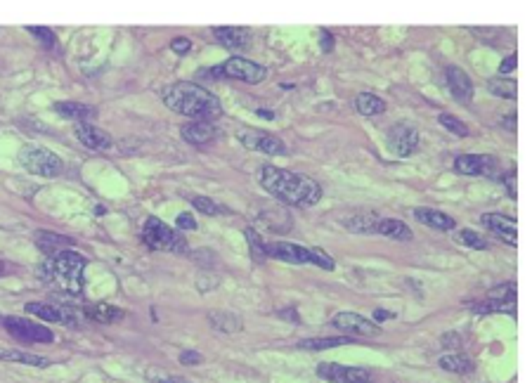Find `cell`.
<instances>
[{
	"label": "cell",
	"mask_w": 532,
	"mask_h": 383,
	"mask_svg": "<svg viewBox=\"0 0 532 383\" xmlns=\"http://www.w3.org/2000/svg\"><path fill=\"white\" fill-rule=\"evenodd\" d=\"M258 182L274 199L291 206H315L322 199V187L313 178L277 169V166H260Z\"/></svg>",
	"instance_id": "cell-1"
},
{
	"label": "cell",
	"mask_w": 532,
	"mask_h": 383,
	"mask_svg": "<svg viewBox=\"0 0 532 383\" xmlns=\"http://www.w3.org/2000/svg\"><path fill=\"white\" fill-rule=\"evenodd\" d=\"M164 104L173 111L182 114V116L199 118V121H211L213 116L220 114L218 100H215L206 88L189 81L171 86L169 91L164 93Z\"/></svg>",
	"instance_id": "cell-2"
},
{
	"label": "cell",
	"mask_w": 532,
	"mask_h": 383,
	"mask_svg": "<svg viewBox=\"0 0 532 383\" xmlns=\"http://www.w3.org/2000/svg\"><path fill=\"white\" fill-rule=\"evenodd\" d=\"M45 274L55 282H62L71 293L81 291L83 282V270H86V258L76 251H59L57 256H52L45 263Z\"/></svg>",
	"instance_id": "cell-3"
},
{
	"label": "cell",
	"mask_w": 532,
	"mask_h": 383,
	"mask_svg": "<svg viewBox=\"0 0 532 383\" xmlns=\"http://www.w3.org/2000/svg\"><path fill=\"white\" fill-rule=\"evenodd\" d=\"M265 253L267 258H274V260L296 263V265L310 263V265H318L322 270H334V258L322 249H310V247H301V244H291V242H272V244H265Z\"/></svg>",
	"instance_id": "cell-4"
},
{
	"label": "cell",
	"mask_w": 532,
	"mask_h": 383,
	"mask_svg": "<svg viewBox=\"0 0 532 383\" xmlns=\"http://www.w3.org/2000/svg\"><path fill=\"white\" fill-rule=\"evenodd\" d=\"M142 239L152 251H169V253H185L187 251V242L180 232L171 230L159 218H147L145 227H142Z\"/></svg>",
	"instance_id": "cell-5"
},
{
	"label": "cell",
	"mask_w": 532,
	"mask_h": 383,
	"mask_svg": "<svg viewBox=\"0 0 532 383\" xmlns=\"http://www.w3.org/2000/svg\"><path fill=\"white\" fill-rule=\"evenodd\" d=\"M19 164L33 175L40 178H57L62 175L64 164L55 152L45 147H24L19 152Z\"/></svg>",
	"instance_id": "cell-6"
},
{
	"label": "cell",
	"mask_w": 532,
	"mask_h": 383,
	"mask_svg": "<svg viewBox=\"0 0 532 383\" xmlns=\"http://www.w3.org/2000/svg\"><path fill=\"white\" fill-rule=\"evenodd\" d=\"M218 76L220 79H237V81H244V83H256L265 81V67L256 62H249L244 57H230L223 67H218Z\"/></svg>",
	"instance_id": "cell-7"
},
{
	"label": "cell",
	"mask_w": 532,
	"mask_h": 383,
	"mask_svg": "<svg viewBox=\"0 0 532 383\" xmlns=\"http://www.w3.org/2000/svg\"><path fill=\"white\" fill-rule=\"evenodd\" d=\"M318 376L329 383H372L374 374L364 367H345L336 362H322L318 367Z\"/></svg>",
	"instance_id": "cell-8"
},
{
	"label": "cell",
	"mask_w": 532,
	"mask_h": 383,
	"mask_svg": "<svg viewBox=\"0 0 532 383\" xmlns=\"http://www.w3.org/2000/svg\"><path fill=\"white\" fill-rule=\"evenodd\" d=\"M3 325L10 336L24 341V343H52V338H55L47 327H38L29 320H22V317H3Z\"/></svg>",
	"instance_id": "cell-9"
},
{
	"label": "cell",
	"mask_w": 532,
	"mask_h": 383,
	"mask_svg": "<svg viewBox=\"0 0 532 383\" xmlns=\"http://www.w3.org/2000/svg\"><path fill=\"white\" fill-rule=\"evenodd\" d=\"M331 327H336L343 336H357V338H372V336H379L381 334V327H376L372 320L362 315H355V313H338L336 317L331 320Z\"/></svg>",
	"instance_id": "cell-10"
},
{
	"label": "cell",
	"mask_w": 532,
	"mask_h": 383,
	"mask_svg": "<svg viewBox=\"0 0 532 383\" xmlns=\"http://www.w3.org/2000/svg\"><path fill=\"white\" fill-rule=\"evenodd\" d=\"M239 142L251 149H256V152H263L265 157H279V154H286V145L279 140V137H274L270 133H263V130H256V128L239 130Z\"/></svg>",
	"instance_id": "cell-11"
},
{
	"label": "cell",
	"mask_w": 532,
	"mask_h": 383,
	"mask_svg": "<svg viewBox=\"0 0 532 383\" xmlns=\"http://www.w3.org/2000/svg\"><path fill=\"white\" fill-rule=\"evenodd\" d=\"M388 147H391V152L396 154V157H409V154L416 152V147H419V133H416V128H412V125H393L391 130H388Z\"/></svg>",
	"instance_id": "cell-12"
},
{
	"label": "cell",
	"mask_w": 532,
	"mask_h": 383,
	"mask_svg": "<svg viewBox=\"0 0 532 383\" xmlns=\"http://www.w3.org/2000/svg\"><path fill=\"white\" fill-rule=\"evenodd\" d=\"M454 171L459 175H492L497 171V161L485 154H462L454 159Z\"/></svg>",
	"instance_id": "cell-13"
},
{
	"label": "cell",
	"mask_w": 532,
	"mask_h": 383,
	"mask_svg": "<svg viewBox=\"0 0 532 383\" xmlns=\"http://www.w3.org/2000/svg\"><path fill=\"white\" fill-rule=\"evenodd\" d=\"M483 225H485L494 237H499L504 244H511V247H516L518 244L516 220L506 218V215H501V213H485L483 215Z\"/></svg>",
	"instance_id": "cell-14"
},
{
	"label": "cell",
	"mask_w": 532,
	"mask_h": 383,
	"mask_svg": "<svg viewBox=\"0 0 532 383\" xmlns=\"http://www.w3.org/2000/svg\"><path fill=\"white\" fill-rule=\"evenodd\" d=\"M74 133L79 137L81 145H86L88 149H95V152H104V149H109L114 145L111 135L93 123H76Z\"/></svg>",
	"instance_id": "cell-15"
},
{
	"label": "cell",
	"mask_w": 532,
	"mask_h": 383,
	"mask_svg": "<svg viewBox=\"0 0 532 383\" xmlns=\"http://www.w3.org/2000/svg\"><path fill=\"white\" fill-rule=\"evenodd\" d=\"M445 81H447V88H450V93L454 95V100L469 102L471 97H474V93H476L474 81L469 79V74H466L464 69L447 67L445 69Z\"/></svg>",
	"instance_id": "cell-16"
},
{
	"label": "cell",
	"mask_w": 532,
	"mask_h": 383,
	"mask_svg": "<svg viewBox=\"0 0 532 383\" xmlns=\"http://www.w3.org/2000/svg\"><path fill=\"white\" fill-rule=\"evenodd\" d=\"M55 111H57L62 118H67V121H76V123H88L91 118L97 116L95 107H88V104H83V102H74V100L57 102V104H55Z\"/></svg>",
	"instance_id": "cell-17"
},
{
	"label": "cell",
	"mask_w": 532,
	"mask_h": 383,
	"mask_svg": "<svg viewBox=\"0 0 532 383\" xmlns=\"http://www.w3.org/2000/svg\"><path fill=\"white\" fill-rule=\"evenodd\" d=\"M180 135L189 145H208L215 137V125L211 121H192L180 128Z\"/></svg>",
	"instance_id": "cell-18"
},
{
	"label": "cell",
	"mask_w": 532,
	"mask_h": 383,
	"mask_svg": "<svg viewBox=\"0 0 532 383\" xmlns=\"http://www.w3.org/2000/svg\"><path fill=\"white\" fill-rule=\"evenodd\" d=\"M213 36L218 38V43H223L230 50H242V47L249 45V29L244 26H218L213 29Z\"/></svg>",
	"instance_id": "cell-19"
},
{
	"label": "cell",
	"mask_w": 532,
	"mask_h": 383,
	"mask_svg": "<svg viewBox=\"0 0 532 383\" xmlns=\"http://www.w3.org/2000/svg\"><path fill=\"white\" fill-rule=\"evenodd\" d=\"M83 315L93 322H100V325H114V322H121L125 313L116 305H109V303H95V305H86L83 308Z\"/></svg>",
	"instance_id": "cell-20"
},
{
	"label": "cell",
	"mask_w": 532,
	"mask_h": 383,
	"mask_svg": "<svg viewBox=\"0 0 532 383\" xmlns=\"http://www.w3.org/2000/svg\"><path fill=\"white\" fill-rule=\"evenodd\" d=\"M414 218L419 220V223L433 227V230H440V232H450L457 227V223H454L452 215L442 213V211H435V208H414Z\"/></svg>",
	"instance_id": "cell-21"
},
{
	"label": "cell",
	"mask_w": 532,
	"mask_h": 383,
	"mask_svg": "<svg viewBox=\"0 0 532 383\" xmlns=\"http://www.w3.org/2000/svg\"><path fill=\"white\" fill-rule=\"evenodd\" d=\"M374 232H379V235H384L388 239H396V242H409V239L414 237V232L409 230L407 223H402V220H393V218L376 220Z\"/></svg>",
	"instance_id": "cell-22"
},
{
	"label": "cell",
	"mask_w": 532,
	"mask_h": 383,
	"mask_svg": "<svg viewBox=\"0 0 532 383\" xmlns=\"http://www.w3.org/2000/svg\"><path fill=\"white\" fill-rule=\"evenodd\" d=\"M0 360L3 362H17V364H29V367H50V360L36 352H24V350H0Z\"/></svg>",
	"instance_id": "cell-23"
},
{
	"label": "cell",
	"mask_w": 532,
	"mask_h": 383,
	"mask_svg": "<svg viewBox=\"0 0 532 383\" xmlns=\"http://www.w3.org/2000/svg\"><path fill=\"white\" fill-rule=\"evenodd\" d=\"M355 109L362 116H379V114L386 111V102L374 93H360L355 97Z\"/></svg>",
	"instance_id": "cell-24"
},
{
	"label": "cell",
	"mask_w": 532,
	"mask_h": 383,
	"mask_svg": "<svg viewBox=\"0 0 532 383\" xmlns=\"http://www.w3.org/2000/svg\"><path fill=\"white\" fill-rule=\"evenodd\" d=\"M208 322H211V327L215 331H223V334H237V331H242V327H244L242 317H237L232 313H211L208 315Z\"/></svg>",
	"instance_id": "cell-25"
},
{
	"label": "cell",
	"mask_w": 532,
	"mask_h": 383,
	"mask_svg": "<svg viewBox=\"0 0 532 383\" xmlns=\"http://www.w3.org/2000/svg\"><path fill=\"white\" fill-rule=\"evenodd\" d=\"M438 364H440V369H445V372H454V374H471L474 372V362H471L466 355H462V352L442 355L438 360Z\"/></svg>",
	"instance_id": "cell-26"
},
{
	"label": "cell",
	"mask_w": 532,
	"mask_h": 383,
	"mask_svg": "<svg viewBox=\"0 0 532 383\" xmlns=\"http://www.w3.org/2000/svg\"><path fill=\"white\" fill-rule=\"evenodd\" d=\"M350 336H331V338H306L298 343V348L303 350H329V348H338V345H350Z\"/></svg>",
	"instance_id": "cell-27"
},
{
	"label": "cell",
	"mask_w": 532,
	"mask_h": 383,
	"mask_svg": "<svg viewBox=\"0 0 532 383\" xmlns=\"http://www.w3.org/2000/svg\"><path fill=\"white\" fill-rule=\"evenodd\" d=\"M26 313L45 322H64L62 308H55V305H47V303H36V301L26 303Z\"/></svg>",
	"instance_id": "cell-28"
},
{
	"label": "cell",
	"mask_w": 532,
	"mask_h": 383,
	"mask_svg": "<svg viewBox=\"0 0 532 383\" xmlns=\"http://www.w3.org/2000/svg\"><path fill=\"white\" fill-rule=\"evenodd\" d=\"M244 237H247V242H249V247H251V256H253L256 260H265L267 258L265 242L260 239L258 232H256L253 227H247V230H244Z\"/></svg>",
	"instance_id": "cell-29"
},
{
	"label": "cell",
	"mask_w": 532,
	"mask_h": 383,
	"mask_svg": "<svg viewBox=\"0 0 532 383\" xmlns=\"http://www.w3.org/2000/svg\"><path fill=\"white\" fill-rule=\"evenodd\" d=\"M457 242H462V244H466V247H471V249H476V251H485L487 249V239L480 237L474 230H469V227L457 232Z\"/></svg>",
	"instance_id": "cell-30"
},
{
	"label": "cell",
	"mask_w": 532,
	"mask_h": 383,
	"mask_svg": "<svg viewBox=\"0 0 532 383\" xmlns=\"http://www.w3.org/2000/svg\"><path fill=\"white\" fill-rule=\"evenodd\" d=\"M438 121H440L442 128H447L450 133H454L457 137H466V135H469V128H466V125L459 121L457 116H452V114H440Z\"/></svg>",
	"instance_id": "cell-31"
},
{
	"label": "cell",
	"mask_w": 532,
	"mask_h": 383,
	"mask_svg": "<svg viewBox=\"0 0 532 383\" xmlns=\"http://www.w3.org/2000/svg\"><path fill=\"white\" fill-rule=\"evenodd\" d=\"M490 93L499 95L504 100H516V83L513 81H490Z\"/></svg>",
	"instance_id": "cell-32"
},
{
	"label": "cell",
	"mask_w": 532,
	"mask_h": 383,
	"mask_svg": "<svg viewBox=\"0 0 532 383\" xmlns=\"http://www.w3.org/2000/svg\"><path fill=\"white\" fill-rule=\"evenodd\" d=\"M192 206L196 208V211H201L206 215H220L223 213V208H220L215 201L206 199V196H192Z\"/></svg>",
	"instance_id": "cell-33"
},
{
	"label": "cell",
	"mask_w": 532,
	"mask_h": 383,
	"mask_svg": "<svg viewBox=\"0 0 532 383\" xmlns=\"http://www.w3.org/2000/svg\"><path fill=\"white\" fill-rule=\"evenodd\" d=\"M26 31L31 33V36H36V38H38L45 47H52V45L57 43V38H55V33H52V29H45V26H29Z\"/></svg>",
	"instance_id": "cell-34"
},
{
	"label": "cell",
	"mask_w": 532,
	"mask_h": 383,
	"mask_svg": "<svg viewBox=\"0 0 532 383\" xmlns=\"http://www.w3.org/2000/svg\"><path fill=\"white\" fill-rule=\"evenodd\" d=\"M345 227H350V230H355V232H364V235H369V232H374L376 220L374 218H360V215H357L355 220H348Z\"/></svg>",
	"instance_id": "cell-35"
},
{
	"label": "cell",
	"mask_w": 532,
	"mask_h": 383,
	"mask_svg": "<svg viewBox=\"0 0 532 383\" xmlns=\"http://www.w3.org/2000/svg\"><path fill=\"white\" fill-rule=\"evenodd\" d=\"M178 230H196V220L192 213H180L178 215Z\"/></svg>",
	"instance_id": "cell-36"
},
{
	"label": "cell",
	"mask_w": 532,
	"mask_h": 383,
	"mask_svg": "<svg viewBox=\"0 0 532 383\" xmlns=\"http://www.w3.org/2000/svg\"><path fill=\"white\" fill-rule=\"evenodd\" d=\"M501 182H504L506 189H509V196H513V199H516V196H518V189H516V173H504V175H501Z\"/></svg>",
	"instance_id": "cell-37"
},
{
	"label": "cell",
	"mask_w": 532,
	"mask_h": 383,
	"mask_svg": "<svg viewBox=\"0 0 532 383\" xmlns=\"http://www.w3.org/2000/svg\"><path fill=\"white\" fill-rule=\"evenodd\" d=\"M516 67H518V57L511 55V57H506L504 62L499 64V74L506 76V74H511V71H516Z\"/></svg>",
	"instance_id": "cell-38"
},
{
	"label": "cell",
	"mask_w": 532,
	"mask_h": 383,
	"mask_svg": "<svg viewBox=\"0 0 532 383\" xmlns=\"http://www.w3.org/2000/svg\"><path fill=\"white\" fill-rule=\"evenodd\" d=\"M171 47H173V52H178V55H185V52L192 47V40H189V38H175L171 43Z\"/></svg>",
	"instance_id": "cell-39"
},
{
	"label": "cell",
	"mask_w": 532,
	"mask_h": 383,
	"mask_svg": "<svg viewBox=\"0 0 532 383\" xmlns=\"http://www.w3.org/2000/svg\"><path fill=\"white\" fill-rule=\"evenodd\" d=\"M201 360H204V357H201L199 352H194V350L180 352V362L182 364H189V367H194V364H201Z\"/></svg>",
	"instance_id": "cell-40"
},
{
	"label": "cell",
	"mask_w": 532,
	"mask_h": 383,
	"mask_svg": "<svg viewBox=\"0 0 532 383\" xmlns=\"http://www.w3.org/2000/svg\"><path fill=\"white\" fill-rule=\"evenodd\" d=\"M320 45H322V50H324V52H331V47H334V36L329 33V31H322V33H320Z\"/></svg>",
	"instance_id": "cell-41"
},
{
	"label": "cell",
	"mask_w": 532,
	"mask_h": 383,
	"mask_svg": "<svg viewBox=\"0 0 532 383\" xmlns=\"http://www.w3.org/2000/svg\"><path fill=\"white\" fill-rule=\"evenodd\" d=\"M506 121H504V125L506 128H511V130H516V114H511V116H504Z\"/></svg>",
	"instance_id": "cell-42"
},
{
	"label": "cell",
	"mask_w": 532,
	"mask_h": 383,
	"mask_svg": "<svg viewBox=\"0 0 532 383\" xmlns=\"http://www.w3.org/2000/svg\"><path fill=\"white\" fill-rule=\"evenodd\" d=\"M386 317H391V315L384 313V310H376V320H386Z\"/></svg>",
	"instance_id": "cell-43"
},
{
	"label": "cell",
	"mask_w": 532,
	"mask_h": 383,
	"mask_svg": "<svg viewBox=\"0 0 532 383\" xmlns=\"http://www.w3.org/2000/svg\"><path fill=\"white\" fill-rule=\"evenodd\" d=\"M258 116H265V118H272L274 114L272 111H265V109H258Z\"/></svg>",
	"instance_id": "cell-44"
},
{
	"label": "cell",
	"mask_w": 532,
	"mask_h": 383,
	"mask_svg": "<svg viewBox=\"0 0 532 383\" xmlns=\"http://www.w3.org/2000/svg\"><path fill=\"white\" fill-rule=\"evenodd\" d=\"M161 383H185V381H180V379H164Z\"/></svg>",
	"instance_id": "cell-45"
},
{
	"label": "cell",
	"mask_w": 532,
	"mask_h": 383,
	"mask_svg": "<svg viewBox=\"0 0 532 383\" xmlns=\"http://www.w3.org/2000/svg\"><path fill=\"white\" fill-rule=\"evenodd\" d=\"M0 274H5V263L0 260Z\"/></svg>",
	"instance_id": "cell-46"
}]
</instances>
